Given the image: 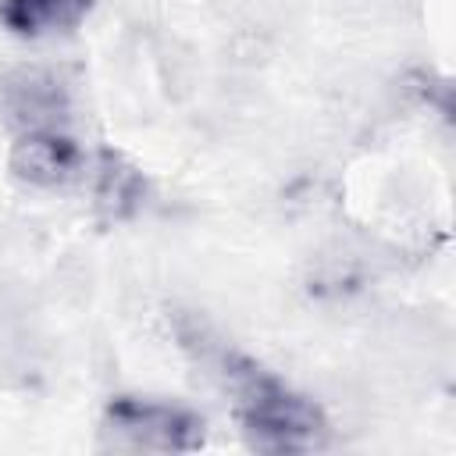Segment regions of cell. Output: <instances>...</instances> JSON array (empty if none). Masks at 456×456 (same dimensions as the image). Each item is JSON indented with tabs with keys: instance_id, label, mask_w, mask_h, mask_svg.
<instances>
[{
	"instance_id": "6da1fadb",
	"label": "cell",
	"mask_w": 456,
	"mask_h": 456,
	"mask_svg": "<svg viewBox=\"0 0 456 456\" xmlns=\"http://www.w3.org/2000/svg\"><path fill=\"white\" fill-rule=\"evenodd\" d=\"M224 378L235 395V417L253 449L267 452H303L317 449L328 435L324 413L285 388L274 374L256 367L253 360L228 356L224 360Z\"/></svg>"
},
{
	"instance_id": "7a4b0ae2",
	"label": "cell",
	"mask_w": 456,
	"mask_h": 456,
	"mask_svg": "<svg viewBox=\"0 0 456 456\" xmlns=\"http://www.w3.org/2000/svg\"><path fill=\"white\" fill-rule=\"evenodd\" d=\"M107 428L121 442L157 452H185L203 442V420L192 410L142 395H118L107 410Z\"/></svg>"
},
{
	"instance_id": "3957f363",
	"label": "cell",
	"mask_w": 456,
	"mask_h": 456,
	"mask_svg": "<svg viewBox=\"0 0 456 456\" xmlns=\"http://www.w3.org/2000/svg\"><path fill=\"white\" fill-rule=\"evenodd\" d=\"M68 110H71L68 86L50 68L21 64L0 78V114L18 135L43 132V128H64Z\"/></svg>"
},
{
	"instance_id": "277c9868",
	"label": "cell",
	"mask_w": 456,
	"mask_h": 456,
	"mask_svg": "<svg viewBox=\"0 0 456 456\" xmlns=\"http://www.w3.org/2000/svg\"><path fill=\"white\" fill-rule=\"evenodd\" d=\"M86 167V157L78 142L64 128H43V132H21L11 146V171L39 189H61L75 182Z\"/></svg>"
},
{
	"instance_id": "5b68a950",
	"label": "cell",
	"mask_w": 456,
	"mask_h": 456,
	"mask_svg": "<svg viewBox=\"0 0 456 456\" xmlns=\"http://www.w3.org/2000/svg\"><path fill=\"white\" fill-rule=\"evenodd\" d=\"M93 0H0V21L18 36H50L75 28Z\"/></svg>"
},
{
	"instance_id": "8992f818",
	"label": "cell",
	"mask_w": 456,
	"mask_h": 456,
	"mask_svg": "<svg viewBox=\"0 0 456 456\" xmlns=\"http://www.w3.org/2000/svg\"><path fill=\"white\" fill-rule=\"evenodd\" d=\"M96 200L100 207H107L114 217L132 214L142 203V175L121 160L118 153H103L100 157V175H96Z\"/></svg>"
}]
</instances>
